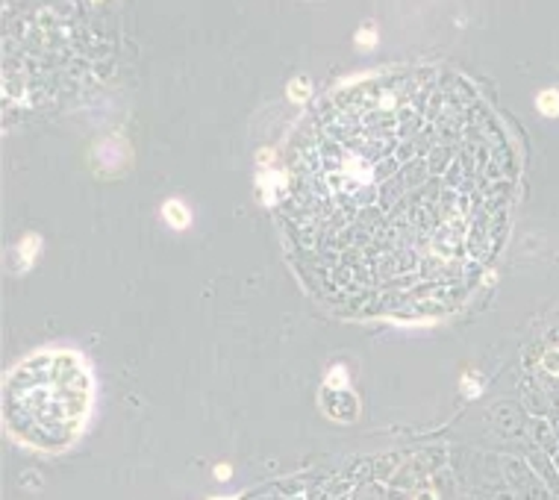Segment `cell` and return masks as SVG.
<instances>
[{
	"instance_id": "obj_2",
	"label": "cell",
	"mask_w": 559,
	"mask_h": 500,
	"mask_svg": "<svg viewBox=\"0 0 559 500\" xmlns=\"http://www.w3.org/2000/svg\"><path fill=\"white\" fill-rule=\"evenodd\" d=\"M94 380L80 353L42 350L9 371L3 383L6 430L24 447L62 454L92 415Z\"/></svg>"
},
{
	"instance_id": "obj_1",
	"label": "cell",
	"mask_w": 559,
	"mask_h": 500,
	"mask_svg": "<svg viewBox=\"0 0 559 500\" xmlns=\"http://www.w3.org/2000/svg\"><path fill=\"white\" fill-rule=\"evenodd\" d=\"M515 150L477 89L445 68H386L298 130L283 230L300 279L354 318L442 315L501 250Z\"/></svg>"
}]
</instances>
